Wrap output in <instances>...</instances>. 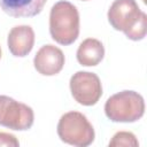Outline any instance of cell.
Masks as SVG:
<instances>
[{
	"instance_id": "obj_6",
	"label": "cell",
	"mask_w": 147,
	"mask_h": 147,
	"mask_svg": "<svg viewBox=\"0 0 147 147\" xmlns=\"http://www.w3.org/2000/svg\"><path fill=\"white\" fill-rule=\"evenodd\" d=\"M72 98L83 106H94L102 95V84L98 75L90 71H77L69 82Z\"/></svg>"
},
{
	"instance_id": "obj_10",
	"label": "cell",
	"mask_w": 147,
	"mask_h": 147,
	"mask_svg": "<svg viewBox=\"0 0 147 147\" xmlns=\"http://www.w3.org/2000/svg\"><path fill=\"white\" fill-rule=\"evenodd\" d=\"M76 56L80 65L94 67L103 60L105 47L100 40L95 38H87L80 42Z\"/></svg>"
},
{
	"instance_id": "obj_9",
	"label": "cell",
	"mask_w": 147,
	"mask_h": 147,
	"mask_svg": "<svg viewBox=\"0 0 147 147\" xmlns=\"http://www.w3.org/2000/svg\"><path fill=\"white\" fill-rule=\"evenodd\" d=\"M47 0H0V8L11 17H33L38 15Z\"/></svg>"
},
{
	"instance_id": "obj_3",
	"label": "cell",
	"mask_w": 147,
	"mask_h": 147,
	"mask_svg": "<svg viewBox=\"0 0 147 147\" xmlns=\"http://www.w3.org/2000/svg\"><path fill=\"white\" fill-rule=\"evenodd\" d=\"M105 114L111 122H137L145 114L144 98L136 91L125 90L118 92L108 98V100L106 101Z\"/></svg>"
},
{
	"instance_id": "obj_11",
	"label": "cell",
	"mask_w": 147,
	"mask_h": 147,
	"mask_svg": "<svg viewBox=\"0 0 147 147\" xmlns=\"http://www.w3.org/2000/svg\"><path fill=\"white\" fill-rule=\"evenodd\" d=\"M109 147H137L139 145L138 139L132 132L129 131H118L116 132L111 140L109 141Z\"/></svg>"
},
{
	"instance_id": "obj_8",
	"label": "cell",
	"mask_w": 147,
	"mask_h": 147,
	"mask_svg": "<svg viewBox=\"0 0 147 147\" xmlns=\"http://www.w3.org/2000/svg\"><path fill=\"white\" fill-rule=\"evenodd\" d=\"M9 52L16 57L26 56L34 45V31L30 25H16L8 33Z\"/></svg>"
},
{
	"instance_id": "obj_4",
	"label": "cell",
	"mask_w": 147,
	"mask_h": 147,
	"mask_svg": "<svg viewBox=\"0 0 147 147\" xmlns=\"http://www.w3.org/2000/svg\"><path fill=\"white\" fill-rule=\"evenodd\" d=\"M57 136L64 144L76 147H87L95 138L93 125L79 111L63 114L57 123Z\"/></svg>"
},
{
	"instance_id": "obj_2",
	"label": "cell",
	"mask_w": 147,
	"mask_h": 147,
	"mask_svg": "<svg viewBox=\"0 0 147 147\" xmlns=\"http://www.w3.org/2000/svg\"><path fill=\"white\" fill-rule=\"evenodd\" d=\"M49 33L54 41L68 46L79 34V13L71 2L62 0L53 5L49 13Z\"/></svg>"
},
{
	"instance_id": "obj_7",
	"label": "cell",
	"mask_w": 147,
	"mask_h": 147,
	"mask_svg": "<svg viewBox=\"0 0 147 147\" xmlns=\"http://www.w3.org/2000/svg\"><path fill=\"white\" fill-rule=\"evenodd\" d=\"M65 57L63 52L54 45H44L33 59L34 69L42 76L57 75L64 65Z\"/></svg>"
},
{
	"instance_id": "obj_1",
	"label": "cell",
	"mask_w": 147,
	"mask_h": 147,
	"mask_svg": "<svg viewBox=\"0 0 147 147\" xmlns=\"http://www.w3.org/2000/svg\"><path fill=\"white\" fill-rule=\"evenodd\" d=\"M108 22L133 41L142 40L147 31V15L136 0H115L108 9Z\"/></svg>"
},
{
	"instance_id": "obj_14",
	"label": "cell",
	"mask_w": 147,
	"mask_h": 147,
	"mask_svg": "<svg viewBox=\"0 0 147 147\" xmlns=\"http://www.w3.org/2000/svg\"><path fill=\"white\" fill-rule=\"evenodd\" d=\"M83 1H87V0H83Z\"/></svg>"
},
{
	"instance_id": "obj_13",
	"label": "cell",
	"mask_w": 147,
	"mask_h": 147,
	"mask_svg": "<svg viewBox=\"0 0 147 147\" xmlns=\"http://www.w3.org/2000/svg\"><path fill=\"white\" fill-rule=\"evenodd\" d=\"M0 59H1V48H0Z\"/></svg>"
},
{
	"instance_id": "obj_12",
	"label": "cell",
	"mask_w": 147,
	"mask_h": 147,
	"mask_svg": "<svg viewBox=\"0 0 147 147\" xmlns=\"http://www.w3.org/2000/svg\"><path fill=\"white\" fill-rule=\"evenodd\" d=\"M6 146V147H18L20 142L14 134L7 133V132H0V147Z\"/></svg>"
},
{
	"instance_id": "obj_5",
	"label": "cell",
	"mask_w": 147,
	"mask_h": 147,
	"mask_svg": "<svg viewBox=\"0 0 147 147\" xmlns=\"http://www.w3.org/2000/svg\"><path fill=\"white\" fill-rule=\"evenodd\" d=\"M34 122V114L30 106L15 99L0 95V125L15 130L26 131Z\"/></svg>"
}]
</instances>
